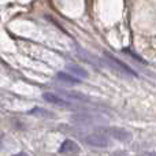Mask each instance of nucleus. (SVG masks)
<instances>
[{"mask_svg":"<svg viewBox=\"0 0 156 156\" xmlns=\"http://www.w3.org/2000/svg\"><path fill=\"white\" fill-rule=\"evenodd\" d=\"M107 59L110 60V62H112V65L115 66V67H118L119 70L125 71V73L130 74V76H137V74H136V71L133 70V69H130L129 66L126 65V63H123L122 60H119L118 58H115V56H112V55H108L107 54Z\"/></svg>","mask_w":156,"mask_h":156,"instance_id":"obj_6","label":"nucleus"},{"mask_svg":"<svg viewBox=\"0 0 156 156\" xmlns=\"http://www.w3.org/2000/svg\"><path fill=\"white\" fill-rule=\"evenodd\" d=\"M29 114L38 116V118H52V116H54V114L52 112H49V111L44 110V108H40V107L33 108L32 111H29Z\"/></svg>","mask_w":156,"mask_h":156,"instance_id":"obj_8","label":"nucleus"},{"mask_svg":"<svg viewBox=\"0 0 156 156\" xmlns=\"http://www.w3.org/2000/svg\"><path fill=\"white\" fill-rule=\"evenodd\" d=\"M14 156H29V155L23 154V152H19V154H16V155H14Z\"/></svg>","mask_w":156,"mask_h":156,"instance_id":"obj_10","label":"nucleus"},{"mask_svg":"<svg viewBox=\"0 0 156 156\" xmlns=\"http://www.w3.org/2000/svg\"><path fill=\"white\" fill-rule=\"evenodd\" d=\"M43 99L45 101L51 103V104L56 105V107H70V103L66 99H63L62 96L56 93H52V92H44L43 93Z\"/></svg>","mask_w":156,"mask_h":156,"instance_id":"obj_2","label":"nucleus"},{"mask_svg":"<svg viewBox=\"0 0 156 156\" xmlns=\"http://www.w3.org/2000/svg\"><path fill=\"white\" fill-rule=\"evenodd\" d=\"M67 70H69V73H70V74L76 76L77 78H80V80L88 77V71H86L83 67L78 66V65H69L67 66Z\"/></svg>","mask_w":156,"mask_h":156,"instance_id":"obj_7","label":"nucleus"},{"mask_svg":"<svg viewBox=\"0 0 156 156\" xmlns=\"http://www.w3.org/2000/svg\"><path fill=\"white\" fill-rule=\"evenodd\" d=\"M60 154H67V155H76V154H80L81 152V148L77 143H74L73 140H65L62 143L59 148Z\"/></svg>","mask_w":156,"mask_h":156,"instance_id":"obj_3","label":"nucleus"},{"mask_svg":"<svg viewBox=\"0 0 156 156\" xmlns=\"http://www.w3.org/2000/svg\"><path fill=\"white\" fill-rule=\"evenodd\" d=\"M107 133L118 141H129L130 138H132V134H130L127 130L119 129V127H111V129L107 130Z\"/></svg>","mask_w":156,"mask_h":156,"instance_id":"obj_4","label":"nucleus"},{"mask_svg":"<svg viewBox=\"0 0 156 156\" xmlns=\"http://www.w3.org/2000/svg\"><path fill=\"white\" fill-rule=\"evenodd\" d=\"M123 52H125V54H126V55H129V56L134 58V59H137V60H140V62H143V63H144V60H143V59H141V58H140V56H138V55H136V54H134V52H133V51H132V49H129V48H125V49H123Z\"/></svg>","mask_w":156,"mask_h":156,"instance_id":"obj_9","label":"nucleus"},{"mask_svg":"<svg viewBox=\"0 0 156 156\" xmlns=\"http://www.w3.org/2000/svg\"><path fill=\"white\" fill-rule=\"evenodd\" d=\"M85 143L92 147H96V148H105V147L110 145V140L105 136L99 134V133H93V134L86 136Z\"/></svg>","mask_w":156,"mask_h":156,"instance_id":"obj_1","label":"nucleus"},{"mask_svg":"<svg viewBox=\"0 0 156 156\" xmlns=\"http://www.w3.org/2000/svg\"><path fill=\"white\" fill-rule=\"evenodd\" d=\"M56 78L60 81V82L66 83V85H78L81 82L80 78H77L76 76L70 74L69 71H59L56 74Z\"/></svg>","mask_w":156,"mask_h":156,"instance_id":"obj_5","label":"nucleus"}]
</instances>
